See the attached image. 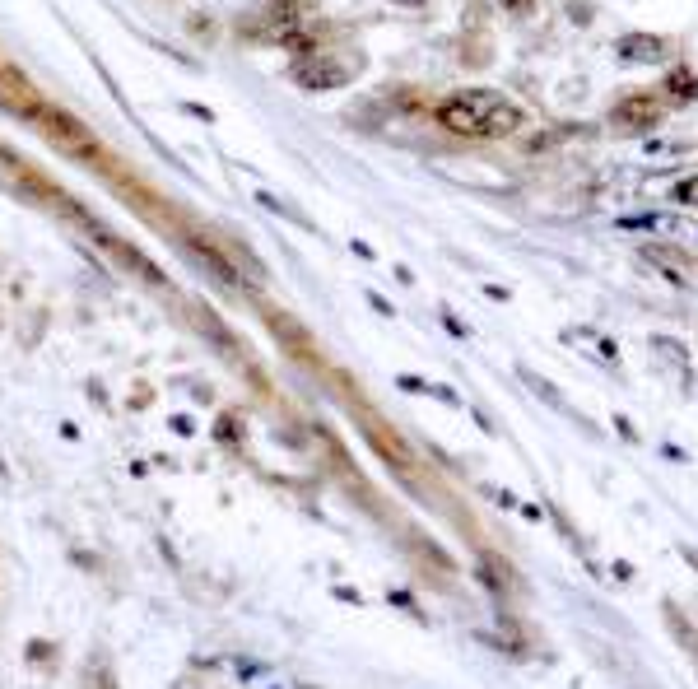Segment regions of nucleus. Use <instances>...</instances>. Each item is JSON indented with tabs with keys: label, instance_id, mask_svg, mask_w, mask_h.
Masks as SVG:
<instances>
[{
	"label": "nucleus",
	"instance_id": "obj_12",
	"mask_svg": "<svg viewBox=\"0 0 698 689\" xmlns=\"http://www.w3.org/2000/svg\"><path fill=\"white\" fill-rule=\"evenodd\" d=\"M666 89H671L675 103H694V98H698V75H689V70H675L671 80H666Z\"/></svg>",
	"mask_w": 698,
	"mask_h": 689
},
{
	"label": "nucleus",
	"instance_id": "obj_14",
	"mask_svg": "<svg viewBox=\"0 0 698 689\" xmlns=\"http://www.w3.org/2000/svg\"><path fill=\"white\" fill-rule=\"evenodd\" d=\"M675 201H680V205H698V173L685 177V182L675 187Z\"/></svg>",
	"mask_w": 698,
	"mask_h": 689
},
{
	"label": "nucleus",
	"instance_id": "obj_6",
	"mask_svg": "<svg viewBox=\"0 0 698 689\" xmlns=\"http://www.w3.org/2000/svg\"><path fill=\"white\" fill-rule=\"evenodd\" d=\"M643 261L652 271H661L671 284H698V261L689 252H680L675 243H647L643 247Z\"/></svg>",
	"mask_w": 698,
	"mask_h": 689
},
{
	"label": "nucleus",
	"instance_id": "obj_16",
	"mask_svg": "<svg viewBox=\"0 0 698 689\" xmlns=\"http://www.w3.org/2000/svg\"><path fill=\"white\" fill-rule=\"evenodd\" d=\"M512 14H526V10H536V0H503Z\"/></svg>",
	"mask_w": 698,
	"mask_h": 689
},
{
	"label": "nucleus",
	"instance_id": "obj_5",
	"mask_svg": "<svg viewBox=\"0 0 698 689\" xmlns=\"http://www.w3.org/2000/svg\"><path fill=\"white\" fill-rule=\"evenodd\" d=\"M661 122V103L647 94H633L624 98V103H615V112H610V126L615 131H624V136H643V131H657Z\"/></svg>",
	"mask_w": 698,
	"mask_h": 689
},
{
	"label": "nucleus",
	"instance_id": "obj_8",
	"mask_svg": "<svg viewBox=\"0 0 698 689\" xmlns=\"http://www.w3.org/2000/svg\"><path fill=\"white\" fill-rule=\"evenodd\" d=\"M89 229H94V238H98V243H103V247H108V252L121 261V266H126V271H135V275H140V280H145V284H159V289H163V284H168V280H163V271H159V266H149V261L140 257V252H135L131 243H121V238H112V233H108V229H98V224H89Z\"/></svg>",
	"mask_w": 698,
	"mask_h": 689
},
{
	"label": "nucleus",
	"instance_id": "obj_1",
	"mask_svg": "<svg viewBox=\"0 0 698 689\" xmlns=\"http://www.w3.org/2000/svg\"><path fill=\"white\" fill-rule=\"evenodd\" d=\"M438 126L466 140H498L522 131V108L494 89H461L438 103Z\"/></svg>",
	"mask_w": 698,
	"mask_h": 689
},
{
	"label": "nucleus",
	"instance_id": "obj_11",
	"mask_svg": "<svg viewBox=\"0 0 698 689\" xmlns=\"http://www.w3.org/2000/svg\"><path fill=\"white\" fill-rule=\"evenodd\" d=\"M368 438H373V447H377V452H387V457L396 461V466H410V452H405V447H401V438H396V433H391V429H377V424H368Z\"/></svg>",
	"mask_w": 698,
	"mask_h": 689
},
{
	"label": "nucleus",
	"instance_id": "obj_4",
	"mask_svg": "<svg viewBox=\"0 0 698 689\" xmlns=\"http://www.w3.org/2000/svg\"><path fill=\"white\" fill-rule=\"evenodd\" d=\"M0 108L24 117V122H33V112L42 108V94L33 89V80L19 66H10V61H0Z\"/></svg>",
	"mask_w": 698,
	"mask_h": 689
},
{
	"label": "nucleus",
	"instance_id": "obj_2",
	"mask_svg": "<svg viewBox=\"0 0 698 689\" xmlns=\"http://www.w3.org/2000/svg\"><path fill=\"white\" fill-rule=\"evenodd\" d=\"M363 70V61H340V56H326V52H312V56H298L289 80L308 94H331V89H345L354 75Z\"/></svg>",
	"mask_w": 698,
	"mask_h": 689
},
{
	"label": "nucleus",
	"instance_id": "obj_15",
	"mask_svg": "<svg viewBox=\"0 0 698 689\" xmlns=\"http://www.w3.org/2000/svg\"><path fill=\"white\" fill-rule=\"evenodd\" d=\"M219 438H238V419H233V415L219 419Z\"/></svg>",
	"mask_w": 698,
	"mask_h": 689
},
{
	"label": "nucleus",
	"instance_id": "obj_10",
	"mask_svg": "<svg viewBox=\"0 0 698 689\" xmlns=\"http://www.w3.org/2000/svg\"><path fill=\"white\" fill-rule=\"evenodd\" d=\"M568 340H573V345H587L591 359H605V364H615V359H619V350H615V340H610V336H596V331H582V326H578V331H564V345H568Z\"/></svg>",
	"mask_w": 698,
	"mask_h": 689
},
{
	"label": "nucleus",
	"instance_id": "obj_7",
	"mask_svg": "<svg viewBox=\"0 0 698 689\" xmlns=\"http://www.w3.org/2000/svg\"><path fill=\"white\" fill-rule=\"evenodd\" d=\"M615 56L629 61V66H661L671 56V42L661 38V33H624L615 42Z\"/></svg>",
	"mask_w": 698,
	"mask_h": 689
},
{
	"label": "nucleus",
	"instance_id": "obj_13",
	"mask_svg": "<svg viewBox=\"0 0 698 689\" xmlns=\"http://www.w3.org/2000/svg\"><path fill=\"white\" fill-rule=\"evenodd\" d=\"M522 382H526V387H531V392L540 396V401H550V406H564V401H559V392H554V387H550V382H545V378H536L531 368H522Z\"/></svg>",
	"mask_w": 698,
	"mask_h": 689
},
{
	"label": "nucleus",
	"instance_id": "obj_3",
	"mask_svg": "<svg viewBox=\"0 0 698 689\" xmlns=\"http://www.w3.org/2000/svg\"><path fill=\"white\" fill-rule=\"evenodd\" d=\"M33 122L42 126V136L52 140L56 149H66V154H75V159H98V140L84 131L75 117H70L66 108H56V103H42L38 112H33Z\"/></svg>",
	"mask_w": 698,
	"mask_h": 689
},
{
	"label": "nucleus",
	"instance_id": "obj_9",
	"mask_svg": "<svg viewBox=\"0 0 698 689\" xmlns=\"http://www.w3.org/2000/svg\"><path fill=\"white\" fill-rule=\"evenodd\" d=\"M191 257H201V266H205V271H210V275H215L219 284H229V289H238V284H242V275L233 271L229 261L219 257V252H215V247H210V243H191Z\"/></svg>",
	"mask_w": 698,
	"mask_h": 689
},
{
	"label": "nucleus",
	"instance_id": "obj_17",
	"mask_svg": "<svg viewBox=\"0 0 698 689\" xmlns=\"http://www.w3.org/2000/svg\"><path fill=\"white\" fill-rule=\"evenodd\" d=\"M391 5H405V10H424L429 0H391Z\"/></svg>",
	"mask_w": 698,
	"mask_h": 689
}]
</instances>
